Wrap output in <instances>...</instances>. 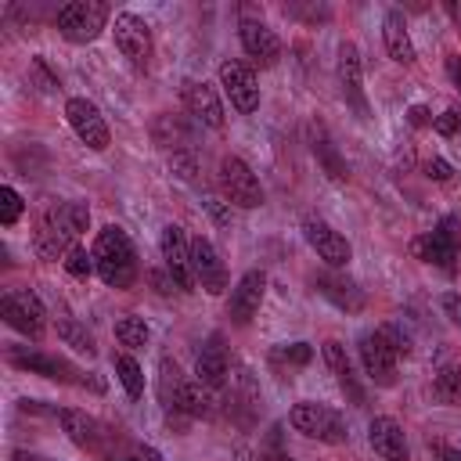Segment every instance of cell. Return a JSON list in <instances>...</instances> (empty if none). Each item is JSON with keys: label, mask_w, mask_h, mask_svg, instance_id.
Returning a JSON list of instances; mask_svg holds the SVG:
<instances>
[{"label": "cell", "mask_w": 461, "mask_h": 461, "mask_svg": "<svg viewBox=\"0 0 461 461\" xmlns=\"http://www.w3.org/2000/svg\"><path fill=\"white\" fill-rule=\"evenodd\" d=\"M90 223V209L86 202H58L43 212L40 230H36V252L43 259H58L68 256L76 249V238L86 230Z\"/></svg>", "instance_id": "1"}, {"label": "cell", "mask_w": 461, "mask_h": 461, "mask_svg": "<svg viewBox=\"0 0 461 461\" xmlns=\"http://www.w3.org/2000/svg\"><path fill=\"white\" fill-rule=\"evenodd\" d=\"M94 270L108 288H130L137 281V252L122 227L108 223L94 238Z\"/></svg>", "instance_id": "2"}, {"label": "cell", "mask_w": 461, "mask_h": 461, "mask_svg": "<svg viewBox=\"0 0 461 461\" xmlns=\"http://www.w3.org/2000/svg\"><path fill=\"white\" fill-rule=\"evenodd\" d=\"M288 425L317 443H346L349 439V425L339 411H331L328 403H313V400H303L288 411Z\"/></svg>", "instance_id": "3"}, {"label": "cell", "mask_w": 461, "mask_h": 461, "mask_svg": "<svg viewBox=\"0 0 461 461\" xmlns=\"http://www.w3.org/2000/svg\"><path fill=\"white\" fill-rule=\"evenodd\" d=\"M108 14L112 11L101 0H72L58 11L54 25L68 43H94L101 36V29L108 25Z\"/></svg>", "instance_id": "4"}, {"label": "cell", "mask_w": 461, "mask_h": 461, "mask_svg": "<svg viewBox=\"0 0 461 461\" xmlns=\"http://www.w3.org/2000/svg\"><path fill=\"white\" fill-rule=\"evenodd\" d=\"M457 249H461V238H457V216H443L429 234L414 238L411 241V252L439 270H454V259H457Z\"/></svg>", "instance_id": "5"}, {"label": "cell", "mask_w": 461, "mask_h": 461, "mask_svg": "<svg viewBox=\"0 0 461 461\" xmlns=\"http://www.w3.org/2000/svg\"><path fill=\"white\" fill-rule=\"evenodd\" d=\"M0 317H4L14 331H22V335H29V339H40L43 328H47V310H43L40 295L29 292V288L4 292V299H0Z\"/></svg>", "instance_id": "6"}, {"label": "cell", "mask_w": 461, "mask_h": 461, "mask_svg": "<svg viewBox=\"0 0 461 461\" xmlns=\"http://www.w3.org/2000/svg\"><path fill=\"white\" fill-rule=\"evenodd\" d=\"M220 191H223V198H227L230 205H238V209H256V205H263V187H259L256 173H252L238 155H227V158L220 162Z\"/></svg>", "instance_id": "7"}, {"label": "cell", "mask_w": 461, "mask_h": 461, "mask_svg": "<svg viewBox=\"0 0 461 461\" xmlns=\"http://www.w3.org/2000/svg\"><path fill=\"white\" fill-rule=\"evenodd\" d=\"M357 349H360V364L367 371V378L382 389H389L396 382V349L389 346V339L378 331V328H367L360 331L357 339Z\"/></svg>", "instance_id": "8"}, {"label": "cell", "mask_w": 461, "mask_h": 461, "mask_svg": "<svg viewBox=\"0 0 461 461\" xmlns=\"http://www.w3.org/2000/svg\"><path fill=\"white\" fill-rule=\"evenodd\" d=\"M112 32H115V47L122 50V58L133 68H144L151 58V25L133 11H119Z\"/></svg>", "instance_id": "9"}, {"label": "cell", "mask_w": 461, "mask_h": 461, "mask_svg": "<svg viewBox=\"0 0 461 461\" xmlns=\"http://www.w3.org/2000/svg\"><path fill=\"white\" fill-rule=\"evenodd\" d=\"M65 119L72 126V133L90 148V151H104L108 148V126H104V115L101 108L90 101V97H68L65 101Z\"/></svg>", "instance_id": "10"}, {"label": "cell", "mask_w": 461, "mask_h": 461, "mask_svg": "<svg viewBox=\"0 0 461 461\" xmlns=\"http://www.w3.org/2000/svg\"><path fill=\"white\" fill-rule=\"evenodd\" d=\"M303 234H306L310 249H313L331 270H342V267L353 259V245H349L328 220H321V216H306V220H303Z\"/></svg>", "instance_id": "11"}, {"label": "cell", "mask_w": 461, "mask_h": 461, "mask_svg": "<svg viewBox=\"0 0 461 461\" xmlns=\"http://www.w3.org/2000/svg\"><path fill=\"white\" fill-rule=\"evenodd\" d=\"M158 249H162V263H166V274L173 277V285L191 292L194 288V270H191V241H187L184 227H176V223L162 227Z\"/></svg>", "instance_id": "12"}, {"label": "cell", "mask_w": 461, "mask_h": 461, "mask_svg": "<svg viewBox=\"0 0 461 461\" xmlns=\"http://www.w3.org/2000/svg\"><path fill=\"white\" fill-rule=\"evenodd\" d=\"M220 86H223V94L230 97V104L238 112L249 115V112L259 108V83H256V76L245 61H234V58L220 61Z\"/></svg>", "instance_id": "13"}, {"label": "cell", "mask_w": 461, "mask_h": 461, "mask_svg": "<svg viewBox=\"0 0 461 461\" xmlns=\"http://www.w3.org/2000/svg\"><path fill=\"white\" fill-rule=\"evenodd\" d=\"M191 270H194V281L209 292V295H220L227 288V267L216 252V245L209 238H191Z\"/></svg>", "instance_id": "14"}, {"label": "cell", "mask_w": 461, "mask_h": 461, "mask_svg": "<svg viewBox=\"0 0 461 461\" xmlns=\"http://www.w3.org/2000/svg\"><path fill=\"white\" fill-rule=\"evenodd\" d=\"M263 292H267V274H263V270H249V274H241L238 285L230 288L227 317H230L234 324H249V321L259 313Z\"/></svg>", "instance_id": "15"}, {"label": "cell", "mask_w": 461, "mask_h": 461, "mask_svg": "<svg viewBox=\"0 0 461 461\" xmlns=\"http://www.w3.org/2000/svg\"><path fill=\"white\" fill-rule=\"evenodd\" d=\"M339 83H342V97L353 104V112L360 119H367V94H364V65H360V50L357 43H342L339 47Z\"/></svg>", "instance_id": "16"}, {"label": "cell", "mask_w": 461, "mask_h": 461, "mask_svg": "<svg viewBox=\"0 0 461 461\" xmlns=\"http://www.w3.org/2000/svg\"><path fill=\"white\" fill-rule=\"evenodd\" d=\"M367 443H371V450H375L382 461H407V457H411L407 436H403L400 421L389 418V414L371 418V425H367Z\"/></svg>", "instance_id": "17"}, {"label": "cell", "mask_w": 461, "mask_h": 461, "mask_svg": "<svg viewBox=\"0 0 461 461\" xmlns=\"http://www.w3.org/2000/svg\"><path fill=\"white\" fill-rule=\"evenodd\" d=\"M7 360H11L14 367H22V371H32V375H43V378H54V382H79V378H72L76 371H72L68 360L54 357V353H43V349L14 346V349L7 353Z\"/></svg>", "instance_id": "18"}, {"label": "cell", "mask_w": 461, "mask_h": 461, "mask_svg": "<svg viewBox=\"0 0 461 461\" xmlns=\"http://www.w3.org/2000/svg\"><path fill=\"white\" fill-rule=\"evenodd\" d=\"M238 36H241L245 54H249L256 65H263V68L277 65V58H281V40L274 36V29H267V25L256 22V18H245L241 29H238Z\"/></svg>", "instance_id": "19"}, {"label": "cell", "mask_w": 461, "mask_h": 461, "mask_svg": "<svg viewBox=\"0 0 461 461\" xmlns=\"http://www.w3.org/2000/svg\"><path fill=\"white\" fill-rule=\"evenodd\" d=\"M184 104H187V112L194 115V122H202V126H209V130H220L223 126V104H220V94L202 79H191V83H184Z\"/></svg>", "instance_id": "20"}, {"label": "cell", "mask_w": 461, "mask_h": 461, "mask_svg": "<svg viewBox=\"0 0 461 461\" xmlns=\"http://www.w3.org/2000/svg\"><path fill=\"white\" fill-rule=\"evenodd\" d=\"M321 353H324V364H328V371L335 375L339 389L346 393V400H349L353 407H364V385H360V378H357V371H353V360L346 357V346L335 342V339H328Z\"/></svg>", "instance_id": "21"}, {"label": "cell", "mask_w": 461, "mask_h": 461, "mask_svg": "<svg viewBox=\"0 0 461 461\" xmlns=\"http://www.w3.org/2000/svg\"><path fill=\"white\" fill-rule=\"evenodd\" d=\"M58 421H61L65 436H68L76 447L94 450V454L101 450V443H104V429H101L97 418H90L86 411H76V407H61V411H58Z\"/></svg>", "instance_id": "22"}, {"label": "cell", "mask_w": 461, "mask_h": 461, "mask_svg": "<svg viewBox=\"0 0 461 461\" xmlns=\"http://www.w3.org/2000/svg\"><path fill=\"white\" fill-rule=\"evenodd\" d=\"M317 292L324 295V299H331L339 310H346V313H357L360 306H364V292L357 288V281L353 277H346V274H339V270H321L317 274Z\"/></svg>", "instance_id": "23"}, {"label": "cell", "mask_w": 461, "mask_h": 461, "mask_svg": "<svg viewBox=\"0 0 461 461\" xmlns=\"http://www.w3.org/2000/svg\"><path fill=\"white\" fill-rule=\"evenodd\" d=\"M382 40H385V50L393 61L400 65H414V43H411V32H407V18L403 11H385L382 18Z\"/></svg>", "instance_id": "24"}, {"label": "cell", "mask_w": 461, "mask_h": 461, "mask_svg": "<svg viewBox=\"0 0 461 461\" xmlns=\"http://www.w3.org/2000/svg\"><path fill=\"white\" fill-rule=\"evenodd\" d=\"M194 375H198V382L209 385V389H220V385L227 382V353H223V346H220V335H209V342L202 346L198 364H194Z\"/></svg>", "instance_id": "25"}, {"label": "cell", "mask_w": 461, "mask_h": 461, "mask_svg": "<svg viewBox=\"0 0 461 461\" xmlns=\"http://www.w3.org/2000/svg\"><path fill=\"white\" fill-rule=\"evenodd\" d=\"M176 407L187 414V418H209L216 407H212V396H209V385H202L198 378L180 385V396H176Z\"/></svg>", "instance_id": "26"}, {"label": "cell", "mask_w": 461, "mask_h": 461, "mask_svg": "<svg viewBox=\"0 0 461 461\" xmlns=\"http://www.w3.org/2000/svg\"><path fill=\"white\" fill-rule=\"evenodd\" d=\"M313 155H317V162L324 166V173H328L335 184L349 180V166L342 162V155L335 151V144L328 140V133H324V130H313Z\"/></svg>", "instance_id": "27"}, {"label": "cell", "mask_w": 461, "mask_h": 461, "mask_svg": "<svg viewBox=\"0 0 461 461\" xmlns=\"http://www.w3.org/2000/svg\"><path fill=\"white\" fill-rule=\"evenodd\" d=\"M115 378L122 382V389H126L130 400H140L144 396V371H140V364L133 357H126V353L115 357Z\"/></svg>", "instance_id": "28"}, {"label": "cell", "mask_w": 461, "mask_h": 461, "mask_svg": "<svg viewBox=\"0 0 461 461\" xmlns=\"http://www.w3.org/2000/svg\"><path fill=\"white\" fill-rule=\"evenodd\" d=\"M432 389L443 403H461V364H443L432 378Z\"/></svg>", "instance_id": "29"}, {"label": "cell", "mask_w": 461, "mask_h": 461, "mask_svg": "<svg viewBox=\"0 0 461 461\" xmlns=\"http://www.w3.org/2000/svg\"><path fill=\"white\" fill-rule=\"evenodd\" d=\"M58 339H61L65 346H72L76 353H86V357H94V349H97V346H94V335H90L79 321H68V317L58 321Z\"/></svg>", "instance_id": "30"}, {"label": "cell", "mask_w": 461, "mask_h": 461, "mask_svg": "<svg viewBox=\"0 0 461 461\" xmlns=\"http://www.w3.org/2000/svg\"><path fill=\"white\" fill-rule=\"evenodd\" d=\"M148 324H144V317H133V313H126V317H119L115 321V339L126 346V349H140L144 342H148Z\"/></svg>", "instance_id": "31"}, {"label": "cell", "mask_w": 461, "mask_h": 461, "mask_svg": "<svg viewBox=\"0 0 461 461\" xmlns=\"http://www.w3.org/2000/svg\"><path fill=\"white\" fill-rule=\"evenodd\" d=\"M158 371H162V375H158V396H162L166 407H176V396H180V385H184L180 367H176L173 360H162Z\"/></svg>", "instance_id": "32"}, {"label": "cell", "mask_w": 461, "mask_h": 461, "mask_svg": "<svg viewBox=\"0 0 461 461\" xmlns=\"http://www.w3.org/2000/svg\"><path fill=\"white\" fill-rule=\"evenodd\" d=\"M310 357H313L310 342H288V346H277L270 353L274 364H288V367H303V364H310Z\"/></svg>", "instance_id": "33"}, {"label": "cell", "mask_w": 461, "mask_h": 461, "mask_svg": "<svg viewBox=\"0 0 461 461\" xmlns=\"http://www.w3.org/2000/svg\"><path fill=\"white\" fill-rule=\"evenodd\" d=\"M22 209H25L22 194H18L11 184H4V187H0V223H4V227H11V223L22 216Z\"/></svg>", "instance_id": "34"}, {"label": "cell", "mask_w": 461, "mask_h": 461, "mask_svg": "<svg viewBox=\"0 0 461 461\" xmlns=\"http://www.w3.org/2000/svg\"><path fill=\"white\" fill-rule=\"evenodd\" d=\"M65 270L72 274V277H90V274H97L94 270V252H86V249H72L68 256H65Z\"/></svg>", "instance_id": "35"}, {"label": "cell", "mask_w": 461, "mask_h": 461, "mask_svg": "<svg viewBox=\"0 0 461 461\" xmlns=\"http://www.w3.org/2000/svg\"><path fill=\"white\" fill-rule=\"evenodd\" d=\"M202 205H205V212L212 216V223H220V227H227V223H230V202H227V198L202 194Z\"/></svg>", "instance_id": "36"}, {"label": "cell", "mask_w": 461, "mask_h": 461, "mask_svg": "<svg viewBox=\"0 0 461 461\" xmlns=\"http://www.w3.org/2000/svg\"><path fill=\"white\" fill-rule=\"evenodd\" d=\"M432 126H436V133H439V137H450V133H457V130H461V112H457V108H447L443 115H436V122H432Z\"/></svg>", "instance_id": "37"}, {"label": "cell", "mask_w": 461, "mask_h": 461, "mask_svg": "<svg viewBox=\"0 0 461 461\" xmlns=\"http://www.w3.org/2000/svg\"><path fill=\"white\" fill-rule=\"evenodd\" d=\"M439 306H443V313L461 328V295H457V292H447V295L439 299Z\"/></svg>", "instance_id": "38"}, {"label": "cell", "mask_w": 461, "mask_h": 461, "mask_svg": "<svg viewBox=\"0 0 461 461\" xmlns=\"http://www.w3.org/2000/svg\"><path fill=\"white\" fill-rule=\"evenodd\" d=\"M425 169H429V176H432V180H450V173H454V166H450L447 158H429V166H425Z\"/></svg>", "instance_id": "39"}, {"label": "cell", "mask_w": 461, "mask_h": 461, "mask_svg": "<svg viewBox=\"0 0 461 461\" xmlns=\"http://www.w3.org/2000/svg\"><path fill=\"white\" fill-rule=\"evenodd\" d=\"M285 11H288V14H295V18H310V22H317V18H324V14H328L324 7H299V4H288Z\"/></svg>", "instance_id": "40"}, {"label": "cell", "mask_w": 461, "mask_h": 461, "mask_svg": "<svg viewBox=\"0 0 461 461\" xmlns=\"http://www.w3.org/2000/svg\"><path fill=\"white\" fill-rule=\"evenodd\" d=\"M32 72L40 76V83H43V90H58V76H50V72H47V65H43V58H36V61H32Z\"/></svg>", "instance_id": "41"}, {"label": "cell", "mask_w": 461, "mask_h": 461, "mask_svg": "<svg viewBox=\"0 0 461 461\" xmlns=\"http://www.w3.org/2000/svg\"><path fill=\"white\" fill-rule=\"evenodd\" d=\"M407 122H411V126H425V122H432V119H429V108L414 104V108L407 112Z\"/></svg>", "instance_id": "42"}, {"label": "cell", "mask_w": 461, "mask_h": 461, "mask_svg": "<svg viewBox=\"0 0 461 461\" xmlns=\"http://www.w3.org/2000/svg\"><path fill=\"white\" fill-rule=\"evenodd\" d=\"M447 76H450V79H454V86L461 90V58H457V54H450V58H447Z\"/></svg>", "instance_id": "43"}, {"label": "cell", "mask_w": 461, "mask_h": 461, "mask_svg": "<svg viewBox=\"0 0 461 461\" xmlns=\"http://www.w3.org/2000/svg\"><path fill=\"white\" fill-rule=\"evenodd\" d=\"M11 461H50V457H43V454H29V450H14Z\"/></svg>", "instance_id": "44"}, {"label": "cell", "mask_w": 461, "mask_h": 461, "mask_svg": "<svg viewBox=\"0 0 461 461\" xmlns=\"http://www.w3.org/2000/svg\"><path fill=\"white\" fill-rule=\"evenodd\" d=\"M443 7H447V14H450V18H454V22L461 25V4H457V0H447Z\"/></svg>", "instance_id": "45"}, {"label": "cell", "mask_w": 461, "mask_h": 461, "mask_svg": "<svg viewBox=\"0 0 461 461\" xmlns=\"http://www.w3.org/2000/svg\"><path fill=\"white\" fill-rule=\"evenodd\" d=\"M439 461H461V450H454V447H439Z\"/></svg>", "instance_id": "46"}, {"label": "cell", "mask_w": 461, "mask_h": 461, "mask_svg": "<svg viewBox=\"0 0 461 461\" xmlns=\"http://www.w3.org/2000/svg\"><path fill=\"white\" fill-rule=\"evenodd\" d=\"M144 457H148V461H162V457H158V450H155V447H144Z\"/></svg>", "instance_id": "47"}, {"label": "cell", "mask_w": 461, "mask_h": 461, "mask_svg": "<svg viewBox=\"0 0 461 461\" xmlns=\"http://www.w3.org/2000/svg\"><path fill=\"white\" fill-rule=\"evenodd\" d=\"M234 461H249V450H245V447H238V454H234Z\"/></svg>", "instance_id": "48"}]
</instances>
